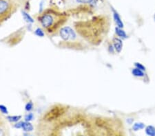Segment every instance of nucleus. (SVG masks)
<instances>
[{
  "label": "nucleus",
  "instance_id": "nucleus-22",
  "mask_svg": "<svg viewBox=\"0 0 155 136\" xmlns=\"http://www.w3.org/2000/svg\"><path fill=\"white\" fill-rule=\"evenodd\" d=\"M154 21H155V13H154Z\"/></svg>",
  "mask_w": 155,
  "mask_h": 136
},
{
  "label": "nucleus",
  "instance_id": "nucleus-13",
  "mask_svg": "<svg viewBox=\"0 0 155 136\" xmlns=\"http://www.w3.org/2000/svg\"><path fill=\"white\" fill-rule=\"evenodd\" d=\"M21 118V115H13V116H8L7 119L11 122H17Z\"/></svg>",
  "mask_w": 155,
  "mask_h": 136
},
{
  "label": "nucleus",
  "instance_id": "nucleus-17",
  "mask_svg": "<svg viewBox=\"0 0 155 136\" xmlns=\"http://www.w3.org/2000/svg\"><path fill=\"white\" fill-rule=\"evenodd\" d=\"M0 111L2 113H4V114H8V111L7 109V107L2 105H0Z\"/></svg>",
  "mask_w": 155,
  "mask_h": 136
},
{
  "label": "nucleus",
  "instance_id": "nucleus-10",
  "mask_svg": "<svg viewBox=\"0 0 155 136\" xmlns=\"http://www.w3.org/2000/svg\"><path fill=\"white\" fill-rule=\"evenodd\" d=\"M145 127H146V125H145L144 123L135 122L133 126H132V130L134 131H137L144 129Z\"/></svg>",
  "mask_w": 155,
  "mask_h": 136
},
{
  "label": "nucleus",
  "instance_id": "nucleus-6",
  "mask_svg": "<svg viewBox=\"0 0 155 136\" xmlns=\"http://www.w3.org/2000/svg\"><path fill=\"white\" fill-rule=\"evenodd\" d=\"M115 33L117 34V35L122 39H126L128 37V35L121 28H119V27H116L115 28Z\"/></svg>",
  "mask_w": 155,
  "mask_h": 136
},
{
  "label": "nucleus",
  "instance_id": "nucleus-21",
  "mask_svg": "<svg viewBox=\"0 0 155 136\" xmlns=\"http://www.w3.org/2000/svg\"><path fill=\"white\" fill-rule=\"evenodd\" d=\"M4 135V131L2 130V129H1V128H0V135Z\"/></svg>",
  "mask_w": 155,
  "mask_h": 136
},
{
  "label": "nucleus",
  "instance_id": "nucleus-8",
  "mask_svg": "<svg viewBox=\"0 0 155 136\" xmlns=\"http://www.w3.org/2000/svg\"><path fill=\"white\" fill-rule=\"evenodd\" d=\"M145 131H146V135L150 136H155V127L152 125L147 126L145 128Z\"/></svg>",
  "mask_w": 155,
  "mask_h": 136
},
{
  "label": "nucleus",
  "instance_id": "nucleus-20",
  "mask_svg": "<svg viewBox=\"0 0 155 136\" xmlns=\"http://www.w3.org/2000/svg\"><path fill=\"white\" fill-rule=\"evenodd\" d=\"M132 122H133V119H132V118H128L127 120V122H128L129 124H132Z\"/></svg>",
  "mask_w": 155,
  "mask_h": 136
},
{
  "label": "nucleus",
  "instance_id": "nucleus-2",
  "mask_svg": "<svg viewBox=\"0 0 155 136\" xmlns=\"http://www.w3.org/2000/svg\"><path fill=\"white\" fill-rule=\"evenodd\" d=\"M11 10L10 0H0V18L4 17Z\"/></svg>",
  "mask_w": 155,
  "mask_h": 136
},
{
  "label": "nucleus",
  "instance_id": "nucleus-9",
  "mask_svg": "<svg viewBox=\"0 0 155 136\" xmlns=\"http://www.w3.org/2000/svg\"><path fill=\"white\" fill-rule=\"evenodd\" d=\"M132 75L135 76V77H144L145 76L144 71L139 70V69H138L137 68L132 69Z\"/></svg>",
  "mask_w": 155,
  "mask_h": 136
},
{
  "label": "nucleus",
  "instance_id": "nucleus-12",
  "mask_svg": "<svg viewBox=\"0 0 155 136\" xmlns=\"http://www.w3.org/2000/svg\"><path fill=\"white\" fill-rule=\"evenodd\" d=\"M22 15H23L24 19H25L26 21L28 22V23H33L34 22L33 19L32 18L31 16H30V14H29L28 13H27L26 12H25V11L22 12Z\"/></svg>",
  "mask_w": 155,
  "mask_h": 136
},
{
  "label": "nucleus",
  "instance_id": "nucleus-4",
  "mask_svg": "<svg viewBox=\"0 0 155 136\" xmlns=\"http://www.w3.org/2000/svg\"><path fill=\"white\" fill-rule=\"evenodd\" d=\"M112 14H113V19H114V21L115 22V24H116L117 26L119 27V28H123L124 26V24L121 18L119 12L113 8H112Z\"/></svg>",
  "mask_w": 155,
  "mask_h": 136
},
{
  "label": "nucleus",
  "instance_id": "nucleus-15",
  "mask_svg": "<svg viewBox=\"0 0 155 136\" xmlns=\"http://www.w3.org/2000/svg\"><path fill=\"white\" fill-rule=\"evenodd\" d=\"M34 33H35L37 36H40V37H43V36H44V35H45L44 31L41 28H37L35 30V31H34Z\"/></svg>",
  "mask_w": 155,
  "mask_h": 136
},
{
  "label": "nucleus",
  "instance_id": "nucleus-5",
  "mask_svg": "<svg viewBox=\"0 0 155 136\" xmlns=\"http://www.w3.org/2000/svg\"><path fill=\"white\" fill-rule=\"evenodd\" d=\"M113 42V47H114L115 50L118 53H120L121 52L123 49V41L121 39L117 38V37H115V38L113 39L112 40Z\"/></svg>",
  "mask_w": 155,
  "mask_h": 136
},
{
  "label": "nucleus",
  "instance_id": "nucleus-7",
  "mask_svg": "<svg viewBox=\"0 0 155 136\" xmlns=\"http://www.w3.org/2000/svg\"><path fill=\"white\" fill-rule=\"evenodd\" d=\"M21 128H23L24 131L30 132L33 130V126L32 125L31 123L28 122V121H26V122H23L22 123Z\"/></svg>",
  "mask_w": 155,
  "mask_h": 136
},
{
  "label": "nucleus",
  "instance_id": "nucleus-14",
  "mask_svg": "<svg viewBox=\"0 0 155 136\" xmlns=\"http://www.w3.org/2000/svg\"><path fill=\"white\" fill-rule=\"evenodd\" d=\"M134 66L135 68H137L138 69H139V70H141L142 71H146V67H145L143 64L139 63V62H136V63H134Z\"/></svg>",
  "mask_w": 155,
  "mask_h": 136
},
{
  "label": "nucleus",
  "instance_id": "nucleus-19",
  "mask_svg": "<svg viewBox=\"0 0 155 136\" xmlns=\"http://www.w3.org/2000/svg\"><path fill=\"white\" fill-rule=\"evenodd\" d=\"M22 123H23V122H17V124H15V127L17 128H21V127H22Z\"/></svg>",
  "mask_w": 155,
  "mask_h": 136
},
{
  "label": "nucleus",
  "instance_id": "nucleus-3",
  "mask_svg": "<svg viewBox=\"0 0 155 136\" xmlns=\"http://www.w3.org/2000/svg\"><path fill=\"white\" fill-rule=\"evenodd\" d=\"M40 21L44 28H49L53 25L54 18L51 14H44L40 18Z\"/></svg>",
  "mask_w": 155,
  "mask_h": 136
},
{
  "label": "nucleus",
  "instance_id": "nucleus-16",
  "mask_svg": "<svg viewBox=\"0 0 155 136\" xmlns=\"http://www.w3.org/2000/svg\"><path fill=\"white\" fill-rule=\"evenodd\" d=\"M33 103H32V102L28 103L26 105V106H25V109L27 111H31L32 109H33Z\"/></svg>",
  "mask_w": 155,
  "mask_h": 136
},
{
  "label": "nucleus",
  "instance_id": "nucleus-1",
  "mask_svg": "<svg viewBox=\"0 0 155 136\" xmlns=\"http://www.w3.org/2000/svg\"><path fill=\"white\" fill-rule=\"evenodd\" d=\"M60 34L61 39L63 41H69V40H75L77 39V34L69 26H66L61 28L60 31Z\"/></svg>",
  "mask_w": 155,
  "mask_h": 136
},
{
  "label": "nucleus",
  "instance_id": "nucleus-11",
  "mask_svg": "<svg viewBox=\"0 0 155 136\" xmlns=\"http://www.w3.org/2000/svg\"><path fill=\"white\" fill-rule=\"evenodd\" d=\"M76 2L79 4H88L91 6H95L97 4L96 0H76Z\"/></svg>",
  "mask_w": 155,
  "mask_h": 136
},
{
  "label": "nucleus",
  "instance_id": "nucleus-18",
  "mask_svg": "<svg viewBox=\"0 0 155 136\" xmlns=\"http://www.w3.org/2000/svg\"><path fill=\"white\" fill-rule=\"evenodd\" d=\"M33 118H34V115L32 113H28V114L25 116V120L28 121V122H30V121L33 120Z\"/></svg>",
  "mask_w": 155,
  "mask_h": 136
}]
</instances>
